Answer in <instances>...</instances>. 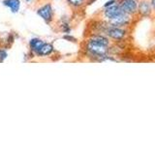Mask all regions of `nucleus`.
I'll return each mask as SVG.
<instances>
[{
    "instance_id": "obj_1",
    "label": "nucleus",
    "mask_w": 155,
    "mask_h": 145,
    "mask_svg": "<svg viewBox=\"0 0 155 145\" xmlns=\"http://www.w3.org/2000/svg\"><path fill=\"white\" fill-rule=\"evenodd\" d=\"M81 50L82 57L90 62L95 63H100L101 59L105 55L110 54V47L100 45L86 37L81 45Z\"/></svg>"
},
{
    "instance_id": "obj_2",
    "label": "nucleus",
    "mask_w": 155,
    "mask_h": 145,
    "mask_svg": "<svg viewBox=\"0 0 155 145\" xmlns=\"http://www.w3.org/2000/svg\"><path fill=\"white\" fill-rule=\"evenodd\" d=\"M129 28L114 26L108 22L103 34L110 39L111 43H124L129 37Z\"/></svg>"
},
{
    "instance_id": "obj_3",
    "label": "nucleus",
    "mask_w": 155,
    "mask_h": 145,
    "mask_svg": "<svg viewBox=\"0 0 155 145\" xmlns=\"http://www.w3.org/2000/svg\"><path fill=\"white\" fill-rule=\"evenodd\" d=\"M36 14L47 24H51L54 21V10H53V6L51 2H46L42 4L36 10Z\"/></svg>"
},
{
    "instance_id": "obj_4",
    "label": "nucleus",
    "mask_w": 155,
    "mask_h": 145,
    "mask_svg": "<svg viewBox=\"0 0 155 145\" xmlns=\"http://www.w3.org/2000/svg\"><path fill=\"white\" fill-rule=\"evenodd\" d=\"M137 17L131 16L126 13H121L118 14L117 17H115L114 18L110 19L108 22L114 26H117V27H125V28H129L132 24L135 22Z\"/></svg>"
},
{
    "instance_id": "obj_5",
    "label": "nucleus",
    "mask_w": 155,
    "mask_h": 145,
    "mask_svg": "<svg viewBox=\"0 0 155 145\" xmlns=\"http://www.w3.org/2000/svg\"><path fill=\"white\" fill-rule=\"evenodd\" d=\"M139 1L140 0H117V4L124 13L137 17Z\"/></svg>"
},
{
    "instance_id": "obj_6",
    "label": "nucleus",
    "mask_w": 155,
    "mask_h": 145,
    "mask_svg": "<svg viewBox=\"0 0 155 145\" xmlns=\"http://www.w3.org/2000/svg\"><path fill=\"white\" fill-rule=\"evenodd\" d=\"M121 13H123V11L119 7V5L116 3V4L113 5V6L102 9V11L100 12V18L109 21L110 19L114 18L115 17H117Z\"/></svg>"
},
{
    "instance_id": "obj_7",
    "label": "nucleus",
    "mask_w": 155,
    "mask_h": 145,
    "mask_svg": "<svg viewBox=\"0 0 155 145\" xmlns=\"http://www.w3.org/2000/svg\"><path fill=\"white\" fill-rule=\"evenodd\" d=\"M153 14L154 13L149 0H140L138 5L137 18H151Z\"/></svg>"
},
{
    "instance_id": "obj_8",
    "label": "nucleus",
    "mask_w": 155,
    "mask_h": 145,
    "mask_svg": "<svg viewBox=\"0 0 155 145\" xmlns=\"http://www.w3.org/2000/svg\"><path fill=\"white\" fill-rule=\"evenodd\" d=\"M54 53H56L55 47L53 46V44L51 43H47L45 42L44 45L41 47V48L39 50V51L36 53V56L38 58H46V57H50L52 56Z\"/></svg>"
},
{
    "instance_id": "obj_9",
    "label": "nucleus",
    "mask_w": 155,
    "mask_h": 145,
    "mask_svg": "<svg viewBox=\"0 0 155 145\" xmlns=\"http://www.w3.org/2000/svg\"><path fill=\"white\" fill-rule=\"evenodd\" d=\"M45 41H43L42 39L34 37L31 38L30 40L28 41V50H29V54L31 55V57H35L36 53L39 51V50L41 48V47L44 45Z\"/></svg>"
},
{
    "instance_id": "obj_10",
    "label": "nucleus",
    "mask_w": 155,
    "mask_h": 145,
    "mask_svg": "<svg viewBox=\"0 0 155 145\" xmlns=\"http://www.w3.org/2000/svg\"><path fill=\"white\" fill-rule=\"evenodd\" d=\"M58 28L63 34H71L72 26H71V21L70 18L67 16H63L60 18L59 21H58Z\"/></svg>"
},
{
    "instance_id": "obj_11",
    "label": "nucleus",
    "mask_w": 155,
    "mask_h": 145,
    "mask_svg": "<svg viewBox=\"0 0 155 145\" xmlns=\"http://www.w3.org/2000/svg\"><path fill=\"white\" fill-rule=\"evenodd\" d=\"M2 5L7 7L10 12L13 14H17L19 12L21 7V0H2Z\"/></svg>"
},
{
    "instance_id": "obj_12",
    "label": "nucleus",
    "mask_w": 155,
    "mask_h": 145,
    "mask_svg": "<svg viewBox=\"0 0 155 145\" xmlns=\"http://www.w3.org/2000/svg\"><path fill=\"white\" fill-rule=\"evenodd\" d=\"M14 43L13 34L8 32H0V47L8 48Z\"/></svg>"
},
{
    "instance_id": "obj_13",
    "label": "nucleus",
    "mask_w": 155,
    "mask_h": 145,
    "mask_svg": "<svg viewBox=\"0 0 155 145\" xmlns=\"http://www.w3.org/2000/svg\"><path fill=\"white\" fill-rule=\"evenodd\" d=\"M66 2L74 11H80V10L84 9L87 6L86 0H66Z\"/></svg>"
},
{
    "instance_id": "obj_14",
    "label": "nucleus",
    "mask_w": 155,
    "mask_h": 145,
    "mask_svg": "<svg viewBox=\"0 0 155 145\" xmlns=\"http://www.w3.org/2000/svg\"><path fill=\"white\" fill-rule=\"evenodd\" d=\"M7 57H8L7 48L0 47V63H3Z\"/></svg>"
},
{
    "instance_id": "obj_15",
    "label": "nucleus",
    "mask_w": 155,
    "mask_h": 145,
    "mask_svg": "<svg viewBox=\"0 0 155 145\" xmlns=\"http://www.w3.org/2000/svg\"><path fill=\"white\" fill-rule=\"evenodd\" d=\"M62 39L63 40H65L67 42H70V43H77V38H75L74 36H72L71 34H64V35L62 36Z\"/></svg>"
},
{
    "instance_id": "obj_16",
    "label": "nucleus",
    "mask_w": 155,
    "mask_h": 145,
    "mask_svg": "<svg viewBox=\"0 0 155 145\" xmlns=\"http://www.w3.org/2000/svg\"><path fill=\"white\" fill-rule=\"evenodd\" d=\"M117 3V0H108L104 5H103V8H107V7H110V6H113V5Z\"/></svg>"
},
{
    "instance_id": "obj_17",
    "label": "nucleus",
    "mask_w": 155,
    "mask_h": 145,
    "mask_svg": "<svg viewBox=\"0 0 155 145\" xmlns=\"http://www.w3.org/2000/svg\"><path fill=\"white\" fill-rule=\"evenodd\" d=\"M149 1H150V4H151V6H152L153 13L155 14V0H149Z\"/></svg>"
},
{
    "instance_id": "obj_18",
    "label": "nucleus",
    "mask_w": 155,
    "mask_h": 145,
    "mask_svg": "<svg viewBox=\"0 0 155 145\" xmlns=\"http://www.w3.org/2000/svg\"><path fill=\"white\" fill-rule=\"evenodd\" d=\"M86 1H87V5H90V4H92V3L96 2L97 0H86Z\"/></svg>"
},
{
    "instance_id": "obj_19",
    "label": "nucleus",
    "mask_w": 155,
    "mask_h": 145,
    "mask_svg": "<svg viewBox=\"0 0 155 145\" xmlns=\"http://www.w3.org/2000/svg\"><path fill=\"white\" fill-rule=\"evenodd\" d=\"M24 1L27 2V3H30V2H32V1H33V0H24Z\"/></svg>"
}]
</instances>
